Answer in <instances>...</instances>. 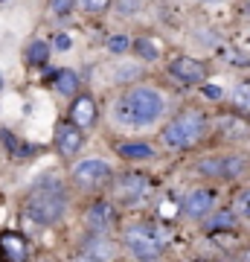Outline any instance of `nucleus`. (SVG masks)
Returning <instances> with one entry per match:
<instances>
[{
  "label": "nucleus",
  "mask_w": 250,
  "mask_h": 262,
  "mask_svg": "<svg viewBox=\"0 0 250 262\" xmlns=\"http://www.w3.org/2000/svg\"><path fill=\"white\" fill-rule=\"evenodd\" d=\"M163 111H166V99H163L157 91L140 84V88H128V91L113 102L111 117H113V122L134 128V125H151Z\"/></svg>",
  "instance_id": "obj_1"
},
{
  "label": "nucleus",
  "mask_w": 250,
  "mask_h": 262,
  "mask_svg": "<svg viewBox=\"0 0 250 262\" xmlns=\"http://www.w3.org/2000/svg\"><path fill=\"white\" fill-rule=\"evenodd\" d=\"M64 210H67V192H64V187H61L58 181H53L50 175L32 187V192L27 195V204H24V213H27L35 225H44V227L56 225L58 219L64 215Z\"/></svg>",
  "instance_id": "obj_2"
},
{
  "label": "nucleus",
  "mask_w": 250,
  "mask_h": 262,
  "mask_svg": "<svg viewBox=\"0 0 250 262\" xmlns=\"http://www.w3.org/2000/svg\"><path fill=\"white\" fill-rule=\"evenodd\" d=\"M166 227L151 225V222H137L125 227V248L137 259H157L166 248Z\"/></svg>",
  "instance_id": "obj_3"
},
{
  "label": "nucleus",
  "mask_w": 250,
  "mask_h": 262,
  "mask_svg": "<svg viewBox=\"0 0 250 262\" xmlns=\"http://www.w3.org/2000/svg\"><path fill=\"white\" fill-rule=\"evenodd\" d=\"M204 134H207V120L201 114L186 111V114H177L175 120L163 128V143L172 146V149H189Z\"/></svg>",
  "instance_id": "obj_4"
},
{
  "label": "nucleus",
  "mask_w": 250,
  "mask_h": 262,
  "mask_svg": "<svg viewBox=\"0 0 250 262\" xmlns=\"http://www.w3.org/2000/svg\"><path fill=\"white\" fill-rule=\"evenodd\" d=\"M247 169V160L239 158V155H218V158H210V160H201L198 163V172L207 175V178H221V181H230V178H239L244 175Z\"/></svg>",
  "instance_id": "obj_5"
},
{
  "label": "nucleus",
  "mask_w": 250,
  "mask_h": 262,
  "mask_svg": "<svg viewBox=\"0 0 250 262\" xmlns=\"http://www.w3.org/2000/svg\"><path fill=\"white\" fill-rule=\"evenodd\" d=\"M111 181V166L105 163V160H82L79 166L73 169V184L82 189H99L102 184Z\"/></svg>",
  "instance_id": "obj_6"
},
{
  "label": "nucleus",
  "mask_w": 250,
  "mask_h": 262,
  "mask_svg": "<svg viewBox=\"0 0 250 262\" xmlns=\"http://www.w3.org/2000/svg\"><path fill=\"white\" fill-rule=\"evenodd\" d=\"M113 195L120 198L122 204H140V201L148 195V178L146 175H137V172L122 175V178H117V184H113Z\"/></svg>",
  "instance_id": "obj_7"
},
{
  "label": "nucleus",
  "mask_w": 250,
  "mask_h": 262,
  "mask_svg": "<svg viewBox=\"0 0 250 262\" xmlns=\"http://www.w3.org/2000/svg\"><path fill=\"white\" fill-rule=\"evenodd\" d=\"M84 225L90 233H108L113 225H117V210H113L111 201H96V204L87 207L84 213Z\"/></svg>",
  "instance_id": "obj_8"
},
{
  "label": "nucleus",
  "mask_w": 250,
  "mask_h": 262,
  "mask_svg": "<svg viewBox=\"0 0 250 262\" xmlns=\"http://www.w3.org/2000/svg\"><path fill=\"white\" fill-rule=\"evenodd\" d=\"M172 76L180 79L184 84H198L207 79V64L204 61H198V58H189V56H177L172 64H169Z\"/></svg>",
  "instance_id": "obj_9"
},
{
  "label": "nucleus",
  "mask_w": 250,
  "mask_h": 262,
  "mask_svg": "<svg viewBox=\"0 0 250 262\" xmlns=\"http://www.w3.org/2000/svg\"><path fill=\"white\" fill-rule=\"evenodd\" d=\"M82 128L79 125H73V122H61L56 128V149L61 158H73V155H79V149H82Z\"/></svg>",
  "instance_id": "obj_10"
},
{
  "label": "nucleus",
  "mask_w": 250,
  "mask_h": 262,
  "mask_svg": "<svg viewBox=\"0 0 250 262\" xmlns=\"http://www.w3.org/2000/svg\"><path fill=\"white\" fill-rule=\"evenodd\" d=\"M70 122L79 128H90L96 122V99L93 96H76L70 105Z\"/></svg>",
  "instance_id": "obj_11"
},
{
  "label": "nucleus",
  "mask_w": 250,
  "mask_h": 262,
  "mask_svg": "<svg viewBox=\"0 0 250 262\" xmlns=\"http://www.w3.org/2000/svg\"><path fill=\"white\" fill-rule=\"evenodd\" d=\"M117 251H113V245L105 239V233H93L87 242L82 245V251H79V259H113Z\"/></svg>",
  "instance_id": "obj_12"
},
{
  "label": "nucleus",
  "mask_w": 250,
  "mask_h": 262,
  "mask_svg": "<svg viewBox=\"0 0 250 262\" xmlns=\"http://www.w3.org/2000/svg\"><path fill=\"white\" fill-rule=\"evenodd\" d=\"M210 210H213V192L210 189H195L184 198V213L189 219H204Z\"/></svg>",
  "instance_id": "obj_13"
},
{
  "label": "nucleus",
  "mask_w": 250,
  "mask_h": 262,
  "mask_svg": "<svg viewBox=\"0 0 250 262\" xmlns=\"http://www.w3.org/2000/svg\"><path fill=\"white\" fill-rule=\"evenodd\" d=\"M215 128L221 131L224 137H230V140H244V137H250V122L241 120V117H236V114H224V117H218Z\"/></svg>",
  "instance_id": "obj_14"
},
{
  "label": "nucleus",
  "mask_w": 250,
  "mask_h": 262,
  "mask_svg": "<svg viewBox=\"0 0 250 262\" xmlns=\"http://www.w3.org/2000/svg\"><path fill=\"white\" fill-rule=\"evenodd\" d=\"M0 253L9 256V259H15V262L27 259V239L20 233H12V230L0 233Z\"/></svg>",
  "instance_id": "obj_15"
},
{
  "label": "nucleus",
  "mask_w": 250,
  "mask_h": 262,
  "mask_svg": "<svg viewBox=\"0 0 250 262\" xmlns=\"http://www.w3.org/2000/svg\"><path fill=\"white\" fill-rule=\"evenodd\" d=\"M117 155L125 160H151L154 158V149L146 146V143H120L117 146Z\"/></svg>",
  "instance_id": "obj_16"
},
{
  "label": "nucleus",
  "mask_w": 250,
  "mask_h": 262,
  "mask_svg": "<svg viewBox=\"0 0 250 262\" xmlns=\"http://www.w3.org/2000/svg\"><path fill=\"white\" fill-rule=\"evenodd\" d=\"M53 84H56V91L61 96H76V91H79V76L73 70H58L53 76Z\"/></svg>",
  "instance_id": "obj_17"
},
{
  "label": "nucleus",
  "mask_w": 250,
  "mask_h": 262,
  "mask_svg": "<svg viewBox=\"0 0 250 262\" xmlns=\"http://www.w3.org/2000/svg\"><path fill=\"white\" fill-rule=\"evenodd\" d=\"M0 140H3V146H6V149H9L15 158H32V151H35V146H27V143H20L9 128H0Z\"/></svg>",
  "instance_id": "obj_18"
},
{
  "label": "nucleus",
  "mask_w": 250,
  "mask_h": 262,
  "mask_svg": "<svg viewBox=\"0 0 250 262\" xmlns=\"http://www.w3.org/2000/svg\"><path fill=\"white\" fill-rule=\"evenodd\" d=\"M233 225H236V215L230 213V210H221V213H215L207 219V230L210 233H218V230H233Z\"/></svg>",
  "instance_id": "obj_19"
},
{
  "label": "nucleus",
  "mask_w": 250,
  "mask_h": 262,
  "mask_svg": "<svg viewBox=\"0 0 250 262\" xmlns=\"http://www.w3.org/2000/svg\"><path fill=\"white\" fill-rule=\"evenodd\" d=\"M47 58H50V44H47V41H32L29 50H27V61L35 64V67H44Z\"/></svg>",
  "instance_id": "obj_20"
},
{
  "label": "nucleus",
  "mask_w": 250,
  "mask_h": 262,
  "mask_svg": "<svg viewBox=\"0 0 250 262\" xmlns=\"http://www.w3.org/2000/svg\"><path fill=\"white\" fill-rule=\"evenodd\" d=\"M230 102H233V108H239V111H250V82L247 84H239V88L233 91Z\"/></svg>",
  "instance_id": "obj_21"
},
{
  "label": "nucleus",
  "mask_w": 250,
  "mask_h": 262,
  "mask_svg": "<svg viewBox=\"0 0 250 262\" xmlns=\"http://www.w3.org/2000/svg\"><path fill=\"white\" fill-rule=\"evenodd\" d=\"M73 6H76V0H50V12H53L56 18H67Z\"/></svg>",
  "instance_id": "obj_22"
},
{
  "label": "nucleus",
  "mask_w": 250,
  "mask_h": 262,
  "mask_svg": "<svg viewBox=\"0 0 250 262\" xmlns=\"http://www.w3.org/2000/svg\"><path fill=\"white\" fill-rule=\"evenodd\" d=\"M134 50H137L143 58H148V61H151V58H157V50L151 47V41H148V38H137V41H134Z\"/></svg>",
  "instance_id": "obj_23"
},
{
  "label": "nucleus",
  "mask_w": 250,
  "mask_h": 262,
  "mask_svg": "<svg viewBox=\"0 0 250 262\" xmlns=\"http://www.w3.org/2000/svg\"><path fill=\"white\" fill-rule=\"evenodd\" d=\"M79 3H82V9L90 12V15H99V12H105L111 6V0H79Z\"/></svg>",
  "instance_id": "obj_24"
},
{
  "label": "nucleus",
  "mask_w": 250,
  "mask_h": 262,
  "mask_svg": "<svg viewBox=\"0 0 250 262\" xmlns=\"http://www.w3.org/2000/svg\"><path fill=\"white\" fill-rule=\"evenodd\" d=\"M128 47H131V41L125 35H113L111 41H108V50H111V53H125Z\"/></svg>",
  "instance_id": "obj_25"
},
{
  "label": "nucleus",
  "mask_w": 250,
  "mask_h": 262,
  "mask_svg": "<svg viewBox=\"0 0 250 262\" xmlns=\"http://www.w3.org/2000/svg\"><path fill=\"white\" fill-rule=\"evenodd\" d=\"M236 210H239L241 215H247V219H250V189H244V192L239 195V201H236Z\"/></svg>",
  "instance_id": "obj_26"
},
{
  "label": "nucleus",
  "mask_w": 250,
  "mask_h": 262,
  "mask_svg": "<svg viewBox=\"0 0 250 262\" xmlns=\"http://www.w3.org/2000/svg\"><path fill=\"white\" fill-rule=\"evenodd\" d=\"M70 47H73V38L67 35V32L56 35V50H70Z\"/></svg>",
  "instance_id": "obj_27"
},
{
  "label": "nucleus",
  "mask_w": 250,
  "mask_h": 262,
  "mask_svg": "<svg viewBox=\"0 0 250 262\" xmlns=\"http://www.w3.org/2000/svg\"><path fill=\"white\" fill-rule=\"evenodd\" d=\"M204 96L207 99H221V88H215V84H204Z\"/></svg>",
  "instance_id": "obj_28"
},
{
  "label": "nucleus",
  "mask_w": 250,
  "mask_h": 262,
  "mask_svg": "<svg viewBox=\"0 0 250 262\" xmlns=\"http://www.w3.org/2000/svg\"><path fill=\"white\" fill-rule=\"evenodd\" d=\"M0 91H3V76H0Z\"/></svg>",
  "instance_id": "obj_29"
},
{
  "label": "nucleus",
  "mask_w": 250,
  "mask_h": 262,
  "mask_svg": "<svg viewBox=\"0 0 250 262\" xmlns=\"http://www.w3.org/2000/svg\"><path fill=\"white\" fill-rule=\"evenodd\" d=\"M204 3H218V0H204Z\"/></svg>",
  "instance_id": "obj_30"
},
{
  "label": "nucleus",
  "mask_w": 250,
  "mask_h": 262,
  "mask_svg": "<svg viewBox=\"0 0 250 262\" xmlns=\"http://www.w3.org/2000/svg\"><path fill=\"white\" fill-rule=\"evenodd\" d=\"M247 12H250V3H247Z\"/></svg>",
  "instance_id": "obj_31"
},
{
  "label": "nucleus",
  "mask_w": 250,
  "mask_h": 262,
  "mask_svg": "<svg viewBox=\"0 0 250 262\" xmlns=\"http://www.w3.org/2000/svg\"><path fill=\"white\" fill-rule=\"evenodd\" d=\"M247 259H250V253H247Z\"/></svg>",
  "instance_id": "obj_32"
},
{
  "label": "nucleus",
  "mask_w": 250,
  "mask_h": 262,
  "mask_svg": "<svg viewBox=\"0 0 250 262\" xmlns=\"http://www.w3.org/2000/svg\"><path fill=\"white\" fill-rule=\"evenodd\" d=\"M0 3H3V0H0Z\"/></svg>",
  "instance_id": "obj_33"
}]
</instances>
